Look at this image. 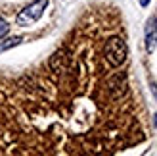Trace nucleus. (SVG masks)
<instances>
[{"label": "nucleus", "mask_w": 157, "mask_h": 156, "mask_svg": "<svg viewBox=\"0 0 157 156\" xmlns=\"http://www.w3.org/2000/svg\"><path fill=\"white\" fill-rule=\"evenodd\" d=\"M104 58L105 62L111 68H119L127 62V56H128V48H127V43L124 39L119 37V35H111L104 43Z\"/></svg>", "instance_id": "f257e3e1"}, {"label": "nucleus", "mask_w": 157, "mask_h": 156, "mask_svg": "<svg viewBox=\"0 0 157 156\" xmlns=\"http://www.w3.org/2000/svg\"><path fill=\"white\" fill-rule=\"evenodd\" d=\"M46 4H48V0H36V2H33L31 6H27L25 10H21L17 14V18H15V21H17V25H31V23H35L38 18L42 15Z\"/></svg>", "instance_id": "f03ea898"}, {"label": "nucleus", "mask_w": 157, "mask_h": 156, "mask_svg": "<svg viewBox=\"0 0 157 156\" xmlns=\"http://www.w3.org/2000/svg\"><path fill=\"white\" fill-rule=\"evenodd\" d=\"M157 46V18H150L146 23V48L153 52Z\"/></svg>", "instance_id": "7ed1b4c3"}, {"label": "nucleus", "mask_w": 157, "mask_h": 156, "mask_svg": "<svg viewBox=\"0 0 157 156\" xmlns=\"http://www.w3.org/2000/svg\"><path fill=\"white\" fill-rule=\"evenodd\" d=\"M21 41H23L21 37H8V39H2V41H0V52L12 48V46H17Z\"/></svg>", "instance_id": "20e7f679"}, {"label": "nucleus", "mask_w": 157, "mask_h": 156, "mask_svg": "<svg viewBox=\"0 0 157 156\" xmlns=\"http://www.w3.org/2000/svg\"><path fill=\"white\" fill-rule=\"evenodd\" d=\"M8 29H10V25H8V21L4 18H0V39H2L6 33H8Z\"/></svg>", "instance_id": "39448f33"}, {"label": "nucleus", "mask_w": 157, "mask_h": 156, "mask_svg": "<svg viewBox=\"0 0 157 156\" xmlns=\"http://www.w3.org/2000/svg\"><path fill=\"white\" fill-rule=\"evenodd\" d=\"M147 4H150V0H140V6H142V8H146Z\"/></svg>", "instance_id": "423d86ee"}, {"label": "nucleus", "mask_w": 157, "mask_h": 156, "mask_svg": "<svg viewBox=\"0 0 157 156\" xmlns=\"http://www.w3.org/2000/svg\"><path fill=\"white\" fill-rule=\"evenodd\" d=\"M151 91H153V95H155V98H157V87H155V85H151Z\"/></svg>", "instance_id": "0eeeda50"}, {"label": "nucleus", "mask_w": 157, "mask_h": 156, "mask_svg": "<svg viewBox=\"0 0 157 156\" xmlns=\"http://www.w3.org/2000/svg\"><path fill=\"white\" fill-rule=\"evenodd\" d=\"M153 118H155V125H157V114H155V116H153Z\"/></svg>", "instance_id": "6e6552de"}]
</instances>
